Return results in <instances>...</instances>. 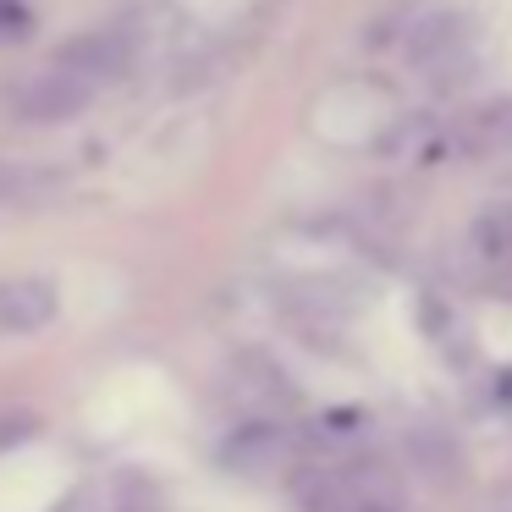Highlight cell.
<instances>
[{
	"label": "cell",
	"mask_w": 512,
	"mask_h": 512,
	"mask_svg": "<svg viewBox=\"0 0 512 512\" xmlns=\"http://www.w3.org/2000/svg\"><path fill=\"white\" fill-rule=\"evenodd\" d=\"M56 314L50 281H6L0 287V331H34Z\"/></svg>",
	"instance_id": "obj_2"
},
{
	"label": "cell",
	"mask_w": 512,
	"mask_h": 512,
	"mask_svg": "<svg viewBox=\"0 0 512 512\" xmlns=\"http://www.w3.org/2000/svg\"><path fill=\"white\" fill-rule=\"evenodd\" d=\"M408 61L419 72H430L435 83H446V78H468V28H463V17H452V12H435V17H424L419 28H408Z\"/></svg>",
	"instance_id": "obj_1"
},
{
	"label": "cell",
	"mask_w": 512,
	"mask_h": 512,
	"mask_svg": "<svg viewBox=\"0 0 512 512\" xmlns=\"http://www.w3.org/2000/svg\"><path fill=\"white\" fill-rule=\"evenodd\" d=\"M408 457L419 463V474L430 479V485H457V479H463V452H457L452 435H441V430H413Z\"/></svg>",
	"instance_id": "obj_4"
},
{
	"label": "cell",
	"mask_w": 512,
	"mask_h": 512,
	"mask_svg": "<svg viewBox=\"0 0 512 512\" xmlns=\"http://www.w3.org/2000/svg\"><path fill=\"white\" fill-rule=\"evenodd\" d=\"M298 507L303 512H364V501L353 496L342 463H336V468H303L298 474Z\"/></svg>",
	"instance_id": "obj_3"
},
{
	"label": "cell",
	"mask_w": 512,
	"mask_h": 512,
	"mask_svg": "<svg viewBox=\"0 0 512 512\" xmlns=\"http://www.w3.org/2000/svg\"><path fill=\"white\" fill-rule=\"evenodd\" d=\"M490 512H512V490H501V496L490 501Z\"/></svg>",
	"instance_id": "obj_7"
},
{
	"label": "cell",
	"mask_w": 512,
	"mask_h": 512,
	"mask_svg": "<svg viewBox=\"0 0 512 512\" xmlns=\"http://www.w3.org/2000/svg\"><path fill=\"white\" fill-rule=\"evenodd\" d=\"M226 463H237V468H270V463H287V435L281 430H270V424H254V430H243L232 446H226Z\"/></svg>",
	"instance_id": "obj_5"
},
{
	"label": "cell",
	"mask_w": 512,
	"mask_h": 512,
	"mask_svg": "<svg viewBox=\"0 0 512 512\" xmlns=\"http://www.w3.org/2000/svg\"><path fill=\"white\" fill-rule=\"evenodd\" d=\"M479 259L485 265H512V210H496L479 221Z\"/></svg>",
	"instance_id": "obj_6"
}]
</instances>
